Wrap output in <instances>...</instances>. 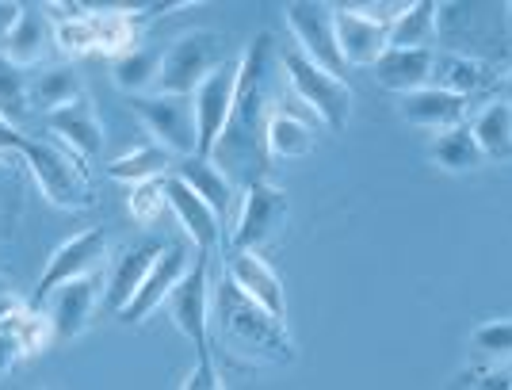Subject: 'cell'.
I'll return each instance as SVG.
<instances>
[{
  "mask_svg": "<svg viewBox=\"0 0 512 390\" xmlns=\"http://www.w3.org/2000/svg\"><path fill=\"white\" fill-rule=\"evenodd\" d=\"M276 39L260 31L241 54V77H237L234 111L226 119L222 138L214 142L211 161L230 176L234 184H253L264 180V161H268V123L276 115Z\"/></svg>",
  "mask_w": 512,
  "mask_h": 390,
  "instance_id": "1",
  "label": "cell"
},
{
  "mask_svg": "<svg viewBox=\"0 0 512 390\" xmlns=\"http://www.w3.org/2000/svg\"><path fill=\"white\" fill-rule=\"evenodd\" d=\"M211 325L222 348H230L237 360L249 364H295V341L287 333V322L256 306L249 295H241L234 283L222 280L211 287Z\"/></svg>",
  "mask_w": 512,
  "mask_h": 390,
  "instance_id": "2",
  "label": "cell"
},
{
  "mask_svg": "<svg viewBox=\"0 0 512 390\" xmlns=\"http://www.w3.org/2000/svg\"><path fill=\"white\" fill-rule=\"evenodd\" d=\"M20 157L27 161L31 176L39 180V188H43V195L54 207L77 211V207L92 203L85 161L77 153H69L65 146H54V142H43V138H27Z\"/></svg>",
  "mask_w": 512,
  "mask_h": 390,
  "instance_id": "3",
  "label": "cell"
},
{
  "mask_svg": "<svg viewBox=\"0 0 512 390\" xmlns=\"http://www.w3.org/2000/svg\"><path fill=\"white\" fill-rule=\"evenodd\" d=\"M283 77L291 85V96L299 100L302 108H310L318 115L321 127L344 130L348 127V115H352V88L344 85V77H333L318 69L314 62H306L299 50H287L283 58Z\"/></svg>",
  "mask_w": 512,
  "mask_h": 390,
  "instance_id": "4",
  "label": "cell"
},
{
  "mask_svg": "<svg viewBox=\"0 0 512 390\" xmlns=\"http://www.w3.org/2000/svg\"><path fill=\"white\" fill-rule=\"evenodd\" d=\"M134 115L146 123L150 138L169 150L172 157H195L199 153V123H195L192 96H169V92H146V96H130Z\"/></svg>",
  "mask_w": 512,
  "mask_h": 390,
  "instance_id": "5",
  "label": "cell"
},
{
  "mask_svg": "<svg viewBox=\"0 0 512 390\" xmlns=\"http://www.w3.org/2000/svg\"><path fill=\"white\" fill-rule=\"evenodd\" d=\"M226 62L222 39L214 31H188L165 50L161 58V77L153 92H169V96H195V88L214 73V65Z\"/></svg>",
  "mask_w": 512,
  "mask_h": 390,
  "instance_id": "6",
  "label": "cell"
},
{
  "mask_svg": "<svg viewBox=\"0 0 512 390\" xmlns=\"http://www.w3.org/2000/svg\"><path fill=\"white\" fill-rule=\"evenodd\" d=\"M287 211H291V203L276 184L253 180L241 195V207H237L234 238H230L234 253H256L264 241L276 238L279 226L287 222Z\"/></svg>",
  "mask_w": 512,
  "mask_h": 390,
  "instance_id": "7",
  "label": "cell"
},
{
  "mask_svg": "<svg viewBox=\"0 0 512 390\" xmlns=\"http://www.w3.org/2000/svg\"><path fill=\"white\" fill-rule=\"evenodd\" d=\"M287 27L299 43V54L306 62H314L318 69L344 77V58L337 46V23H333V4H287Z\"/></svg>",
  "mask_w": 512,
  "mask_h": 390,
  "instance_id": "8",
  "label": "cell"
},
{
  "mask_svg": "<svg viewBox=\"0 0 512 390\" xmlns=\"http://www.w3.org/2000/svg\"><path fill=\"white\" fill-rule=\"evenodd\" d=\"M165 306L176 329L195 345V352L211 348V257L207 253L195 257L192 272L176 283Z\"/></svg>",
  "mask_w": 512,
  "mask_h": 390,
  "instance_id": "9",
  "label": "cell"
},
{
  "mask_svg": "<svg viewBox=\"0 0 512 390\" xmlns=\"http://www.w3.org/2000/svg\"><path fill=\"white\" fill-rule=\"evenodd\" d=\"M104 257H107L104 230H81V234H73L69 241H62V245L50 253V264H46L43 276H39V287H35L31 306L39 310V306L50 299V291H58L62 283L100 272V268H104Z\"/></svg>",
  "mask_w": 512,
  "mask_h": 390,
  "instance_id": "10",
  "label": "cell"
},
{
  "mask_svg": "<svg viewBox=\"0 0 512 390\" xmlns=\"http://www.w3.org/2000/svg\"><path fill=\"white\" fill-rule=\"evenodd\" d=\"M237 77H241V58H226L222 65H214V73L195 88V123H199V157H211L214 142L222 138L226 119L234 111L237 96Z\"/></svg>",
  "mask_w": 512,
  "mask_h": 390,
  "instance_id": "11",
  "label": "cell"
},
{
  "mask_svg": "<svg viewBox=\"0 0 512 390\" xmlns=\"http://www.w3.org/2000/svg\"><path fill=\"white\" fill-rule=\"evenodd\" d=\"M100 299H104L100 272L81 276V280H69V283H62L58 291H50L43 314L50 318L54 341H73V337H81L88 325H92V314H96Z\"/></svg>",
  "mask_w": 512,
  "mask_h": 390,
  "instance_id": "12",
  "label": "cell"
},
{
  "mask_svg": "<svg viewBox=\"0 0 512 390\" xmlns=\"http://www.w3.org/2000/svg\"><path fill=\"white\" fill-rule=\"evenodd\" d=\"M192 264L195 260L184 245H165V249H161V257L153 260L146 283L138 287V295H134V299L127 303V310L119 314V322H127V325L146 322L157 306L169 303V295L176 291V283L192 272Z\"/></svg>",
  "mask_w": 512,
  "mask_h": 390,
  "instance_id": "13",
  "label": "cell"
},
{
  "mask_svg": "<svg viewBox=\"0 0 512 390\" xmlns=\"http://www.w3.org/2000/svg\"><path fill=\"white\" fill-rule=\"evenodd\" d=\"M161 188H165V203H169L172 218L180 222V230L195 241V249L199 253H207L211 257L214 249H218V241H222V226H218V215H214L211 207L199 199V195L180 180L176 173H169L161 180Z\"/></svg>",
  "mask_w": 512,
  "mask_h": 390,
  "instance_id": "14",
  "label": "cell"
},
{
  "mask_svg": "<svg viewBox=\"0 0 512 390\" xmlns=\"http://www.w3.org/2000/svg\"><path fill=\"white\" fill-rule=\"evenodd\" d=\"M226 280L234 283L241 295H249L256 306H264L268 314H276L279 322H287V295L283 283L272 272V264L256 253H230L226 260Z\"/></svg>",
  "mask_w": 512,
  "mask_h": 390,
  "instance_id": "15",
  "label": "cell"
},
{
  "mask_svg": "<svg viewBox=\"0 0 512 390\" xmlns=\"http://www.w3.org/2000/svg\"><path fill=\"white\" fill-rule=\"evenodd\" d=\"M333 23L344 65H375L390 50V27L352 12L348 4H333Z\"/></svg>",
  "mask_w": 512,
  "mask_h": 390,
  "instance_id": "16",
  "label": "cell"
},
{
  "mask_svg": "<svg viewBox=\"0 0 512 390\" xmlns=\"http://www.w3.org/2000/svg\"><path fill=\"white\" fill-rule=\"evenodd\" d=\"M398 115L413 123V127L425 130H451L463 127L467 119V96H455L448 88H417L409 96H398Z\"/></svg>",
  "mask_w": 512,
  "mask_h": 390,
  "instance_id": "17",
  "label": "cell"
},
{
  "mask_svg": "<svg viewBox=\"0 0 512 390\" xmlns=\"http://www.w3.org/2000/svg\"><path fill=\"white\" fill-rule=\"evenodd\" d=\"M432 69H436V50H398V46H390L383 58L371 65L375 81L398 96L432 85Z\"/></svg>",
  "mask_w": 512,
  "mask_h": 390,
  "instance_id": "18",
  "label": "cell"
},
{
  "mask_svg": "<svg viewBox=\"0 0 512 390\" xmlns=\"http://www.w3.org/2000/svg\"><path fill=\"white\" fill-rule=\"evenodd\" d=\"M46 127L54 130L65 142V150L77 153V157H96L104 150V127L96 119V108L88 104V96H81L77 104H69L62 111H50Z\"/></svg>",
  "mask_w": 512,
  "mask_h": 390,
  "instance_id": "19",
  "label": "cell"
},
{
  "mask_svg": "<svg viewBox=\"0 0 512 390\" xmlns=\"http://www.w3.org/2000/svg\"><path fill=\"white\" fill-rule=\"evenodd\" d=\"M161 249H165L161 241H146V245H138V249H130V253H123V257L115 260L104 291V306L111 314H123L127 310V303L138 295V287L150 276L153 260L161 257Z\"/></svg>",
  "mask_w": 512,
  "mask_h": 390,
  "instance_id": "20",
  "label": "cell"
},
{
  "mask_svg": "<svg viewBox=\"0 0 512 390\" xmlns=\"http://www.w3.org/2000/svg\"><path fill=\"white\" fill-rule=\"evenodd\" d=\"M50 39H54V23H50V16H46L43 8H35V4H23L20 23H16L12 35L0 43V54H4L8 62H16L20 69H27V65L43 62Z\"/></svg>",
  "mask_w": 512,
  "mask_h": 390,
  "instance_id": "21",
  "label": "cell"
},
{
  "mask_svg": "<svg viewBox=\"0 0 512 390\" xmlns=\"http://www.w3.org/2000/svg\"><path fill=\"white\" fill-rule=\"evenodd\" d=\"M172 173L180 176L218 218L230 215V207H234V180L222 173L211 157H199V153H195V157H184V161H176Z\"/></svg>",
  "mask_w": 512,
  "mask_h": 390,
  "instance_id": "22",
  "label": "cell"
},
{
  "mask_svg": "<svg viewBox=\"0 0 512 390\" xmlns=\"http://www.w3.org/2000/svg\"><path fill=\"white\" fill-rule=\"evenodd\" d=\"M81 96H85V85L73 65H50L39 77H31V108H39L43 115L69 108Z\"/></svg>",
  "mask_w": 512,
  "mask_h": 390,
  "instance_id": "23",
  "label": "cell"
},
{
  "mask_svg": "<svg viewBox=\"0 0 512 390\" xmlns=\"http://www.w3.org/2000/svg\"><path fill=\"white\" fill-rule=\"evenodd\" d=\"M470 134L486 161H512V108L505 100H493L474 115Z\"/></svg>",
  "mask_w": 512,
  "mask_h": 390,
  "instance_id": "24",
  "label": "cell"
},
{
  "mask_svg": "<svg viewBox=\"0 0 512 390\" xmlns=\"http://www.w3.org/2000/svg\"><path fill=\"white\" fill-rule=\"evenodd\" d=\"M493 73L486 58H463V54H436V69H432V85L448 88L455 96H470L490 88Z\"/></svg>",
  "mask_w": 512,
  "mask_h": 390,
  "instance_id": "25",
  "label": "cell"
},
{
  "mask_svg": "<svg viewBox=\"0 0 512 390\" xmlns=\"http://www.w3.org/2000/svg\"><path fill=\"white\" fill-rule=\"evenodd\" d=\"M169 173H172V153L161 150L157 142H146V146L123 153V157H115V161L107 165V176H111V180H123L130 188L165 180Z\"/></svg>",
  "mask_w": 512,
  "mask_h": 390,
  "instance_id": "26",
  "label": "cell"
},
{
  "mask_svg": "<svg viewBox=\"0 0 512 390\" xmlns=\"http://www.w3.org/2000/svg\"><path fill=\"white\" fill-rule=\"evenodd\" d=\"M428 157H432V165H440L444 173H474V169L486 165V157L478 150L470 127L440 130V134L432 138V146H428Z\"/></svg>",
  "mask_w": 512,
  "mask_h": 390,
  "instance_id": "27",
  "label": "cell"
},
{
  "mask_svg": "<svg viewBox=\"0 0 512 390\" xmlns=\"http://www.w3.org/2000/svg\"><path fill=\"white\" fill-rule=\"evenodd\" d=\"M436 16H440V4H432V0L409 4L390 27V46H398V50H432V43L440 39Z\"/></svg>",
  "mask_w": 512,
  "mask_h": 390,
  "instance_id": "28",
  "label": "cell"
},
{
  "mask_svg": "<svg viewBox=\"0 0 512 390\" xmlns=\"http://www.w3.org/2000/svg\"><path fill=\"white\" fill-rule=\"evenodd\" d=\"M161 50H146V46H130L123 58L111 62V77L115 85L123 88L127 96H146L157 88V77H161Z\"/></svg>",
  "mask_w": 512,
  "mask_h": 390,
  "instance_id": "29",
  "label": "cell"
},
{
  "mask_svg": "<svg viewBox=\"0 0 512 390\" xmlns=\"http://www.w3.org/2000/svg\"><path fill=\"white\" fill-rule=\"evenodd\" d=\"M314 150V127L299 119V115H287L279 111L268 123V157H279V161H295V157H306Z\"/></svg>",
  "mask_w": 512,
  "mask_h": 390,
  "instance_id": "30",
  "label": "cell"
},
{
  "mask_svg": "<svg viewBox=\"0 0 512 390\" xmlns=\"http://www.w3.org/2000/svg\"><path fill=\"white\" fill-rule=\"evenodd\" d=\"M27 111H31V77L16 62H8L0 54V115L12 127H20Z\"/></svg>",
  "mask_w": 512,
  "mask_h": 390,
  "instance_id": "31",
  "label": "cell"
},
{
  "mask_svg": "<svg viewBox=\"0 0 512 390\" xmlns=\"http://www.w3.org/2000/svg\"><path fill=\"white\" fill-rule=\"evenodd\" d=\"M54 43L62 46L65 54L85 58V54H100V39H96V20L92 12H73L54 27Z\"/></svg>",
  "mask_w": 512,
  "mask_h": 390,
  "instance_id": "32",
  "label": "cell"
},
{
  "mask_svg": "<svg viewBox=\"0 0 512 390\" xmlns=\"http://www.w3.org/2000/svg\"><path fill=\"white\" fill-rule=\"evenodd\" d=\"M470 345L482 356H512V318H493L470 333Z\"/></svg>",
  "mask_w": 512,
  "mask_h": 390,
  "instance_id": "33",
  "label": "cell"
},
{
  "mask_svg": "<svg viewBox=\"0 0 512 390\" xmlns=\"http://www.w3.org/2000/svg\"><path fill=\"white\" fill-rule=\"evenodd\" d=\"M130 215L138 218V222H157V218L165 215V188H161V180H153V184H138V188H130V199H127Z\"/></svg>",
  "mask_w": 512,
  "mask_h": 390,
  "instance_id": "34",
  "label": "cell"
},
{
  "mask_svg": "<svg viewBox=\"0 0 512 390\" xmlns=\"http://www.w3.org/2000/svg\"><path fill=\"white\" fill-rule=\"evenodd\" d=\"M180 390H226L222 387V375H218V364H214L211 348L195 352V368L188 371V379H184Z\"/></svg>",
  "mask_w": 512,
  "mask_h": 390,
  "instance_id": "35",
  "label": "cell"
},
{
  "mask_svg": "<svg viewBox=\"0 0 512 390\" xmlns=\"http://www.w3.org/2000/svg\"><path fill=\"white\" fill-rule=\"evenodd\" d=\"M23 142H27V134H23L20 127H12V123L0 115V161H4V157H20Z\"/></svg>",
  "mask_w": 512,
  "mask_h": 390,
  "instance_id": "36",
  "label": "cell"
},
{
  "mask_svg": "<svg viewBox=\"0 0 512 390\" xmlns=\"http://www.w3.org/2000/svg\"><path fill=\"white\" fill-rule=\"evenodd\" d=\"M20 12L23 4H12V0H0V43L12 35V27L20 23Z\"/></svg>",
  "mask_w": 512,
  "mask_h": 390,
  "instance_id": "37",
  "label": "cell"
},
{
  "mask_svg": "<svg viewBox=\"0 0 512 390\" xmlns=\"http://www.w3.org/2000/svg\"><path fill=\"white\" fill-rule=\"evenodd\" d=\"M20 303V299H16V291H12V283L4 280V276H0V314H8V310H12V306Z\"/></svg>",
  "mask_w": 512,
  "mask_h": 390,
  "instance_id": "38",
  "label": "cell"
},
{
  "mask_svg": "<svg viewBox=\"0 0 512 390\" xmlns=\"http://www.w3.org/2000/svg\"><path fill=\"white\" fill-rule=\"evenodd\" d=\"M501 92H505V104L512 108V73L505 77V81H501Z\"/></svg>",
  "mask_w": 512,
  "mask_h": 390,
  "instance_id": "39",
  "label": "cell"
},
{
  "mask_svg": "<svg viewBox=\"0 0 512 390\" xmlns=\"http://www.w3.org/2000/svg\"><path fill=\"white\" fill-rule=\"evenodd\" d=\"M505 35H509V46H512V4H505Z\"/></svg>",
  "mask_w": 512,
  "mask_h": 390,
  "instance_id": "40",
  "label": "cell"
}]
</instances>
